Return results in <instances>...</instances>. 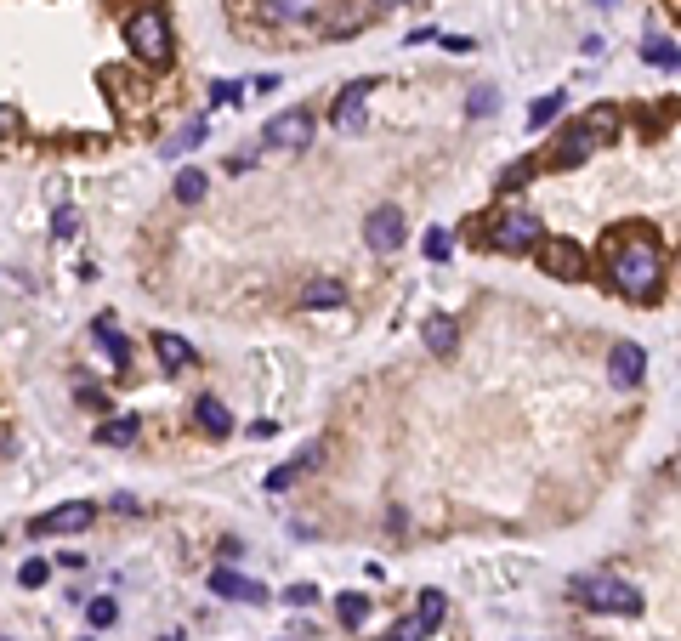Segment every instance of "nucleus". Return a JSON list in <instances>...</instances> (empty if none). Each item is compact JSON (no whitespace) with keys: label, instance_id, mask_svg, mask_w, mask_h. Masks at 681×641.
<instances>
[{"label":"nucleus","instance_id":"nucleus-20","mask_svg":"<svg viewBox=\"0 0 681 641\" xmlns=\"http://www.w3.org/2000/svg\"><path fill=\"white\" fill-rule=\"evenodd\" d=\"M205 131H210V125H205V114H199V120H188V125H182V131L171 137V142H159V154H165V159L188 154V148H199V142H205Z\"/></svg>","mask_w":681,"mask_h":641},{"label":"nucleus","instance_id":"nucleus-29","mask_svg":"<svg viewBox=\"0 0 681 641\" xmlns=\"http://www.w3.org/2000/svg\"><path fill=\"white\" fill-rule=\"evenodd\" d=\"M420 250H426V261H449V250H454V244H449V233H443V227H432Z\"/></svg>","mask_w":681,"mask_h":641},{"label":"nucleus","instance_id":"nucleus-9","mask_svg":"<svg viewBox=\"0 0 681 641\" xmlns=\"http://www.w3.org/2000/svg\"><path fill=\"white\" fill-rule=\"evenodd\" d=\"M534 250H540V267L551 278H585V250L574 239H540Z\"/></svg>","mask_w":681,"mask_h":641},{"label":"nucleus","instance_id":"nucleus-23","mask_svg":"<svg viewBox=\"0 0 681 641\" xmlns=\"http://www.w3.org/2000/svg\"><path fill=\"white\" fill-rule=\"evenodd\" d=\"M642 57L653 63V69H676V40H670V35H647Z\"/></svg>","mask_w":681,"mask_h":641},{"label":"nucleus","instance_id":"nucleus-21","mask_svg":"<svg viewBox=\"0 0 681 641\" xmlns=\"http://www.w3.org/2000/svg\"><path fill=\"white\" fill-rule=\"evenodd\" d=\"M313 460H318V443H313V449H307V454H301V460H290V466H279V471H267V488H273V494H284V488L296 483L301 471L313 466Z\"/></svg>","mask_w":681,"mask_h":641},{"label":"nucleus","instance_id":"nucleus-24","mask_svg":"<svg viewBox=\"0 0 681 641\" xmlns=\"http://www.w3.org/2000/svg\"><path fill=\"white\" fill-rule=\"evenodd\" d=\"M562 108H568V91H545L540 103L528 108V125H551L562 114Z\"/></svg>","mask_w":681,"mask_h":641},{"label":"nucleus","instance_id":"nucleus-14","mask_svg":"<svg viewBox=\"0 0 681 641\" xmlns=\"http://www.w3.org/2000/svg\"><path fill=\"white\" fill-rule=\"evenodd\" d=\"M341 301H347V284H341V278H313V284H301V290H296V307L301 312L341 307Z\"/></svg>","mask_w":681,"mask_h":641},{"label":"nucleus","instance_id":"nucleus-27","mask_svg":"<svg viewBox=\"0 0 681 641\" xmlns=\"http://www.w3.org/2000/svg\"><path fill=\"white\" fill-rule=\"evenodd\" d=\"M494 108H500V103H494V86H477L472 97H466V114H472V120H489Z\"/></svg>","mask_w":681,"mask_h":641},{"label":"nucleus","instance_id":"nucleus-26","mask_svg":"<svg viewBox=\"0 0 681 641\" xmlns=\"http://www.w3.org/2000/svg\"><path fill=\"white\" fill-rule=\"evenodd\" d=\"M86 619L97 624V630H108V624L120 619V602H114V596H91V602H86Z\"/></svg>","mask_w":681,"mask_h":641},{"label":"nucleus","instance_id":"nucleus-12","mask_svg":"<svg viewBox=\"0 0 681 641\" xmlns=\"http://www.w3.org/2000/svg\"><path fill=\"white\" fill-rule=\"evenodd\" d=\"M91 335H97V347L114 358V369L131 364V341H125V330H120V318H114V312H97V318H91Z\"/></svg>","mask_w":681,"mask_h":641},{"label":"nucleus","instance_id":"nucleus-13","mask_svg":"<svg viewBox=\"0 0 681 641\" xmlns=\"http://www.w3.org/2000/svg\"><path fill=\"white\" fill-rule=\"evenodd\" d=\"M210 590H216V596H233V602H267V585H262V579H239L233 568H216V573H210Z\"/></svg>","mask_w":681,"mask_h":641},{"label":"nucleus","instance_id":"nucleus-16","mask_svg":"<svg viewBox=\"0 0 681 641\" xmlns=\"http://www.w3.org/2000/svg\"><path fill=\"white\" fill-rule=\"evenodd\" d=\"M426 347H432L437 358H454L460 335H454V318H449V312H432V318H426Z\"/></svg>","mask_w":681,"mask_h":641},{"label":"nucleus","instance_id":"nucleus-31","mask_svg":"<svg viewBox=\"0 0 681 641\" xmlns=\"http://www.w3.org/2000/svg\"><path fill=\"white\" fill-rule=\"evenodd\" d=\"M46 573H52V568H46V562H40V556H35V562H23V573H18V585L40 590V585H46Z\"/></svg>","mask_w":681,"mask_h":641},{"label":"nucleus","instance_id":"nucleus-19","mask_svg":"<svg viewBox=\"0 0 681 641\" xmlns=\"http://www.w3.org/2000/svg\"><path fill=\"white\" fill-rule=\"evenodd\" d=\"M335 613H341V624H347V630H364L369 613H375V602H369V596H358V590H347V596H335Z\"/></svg>","mask_w":681,"mask_h":641},{"label":"nucleus","instance_id":"nucleus-11","mask_svg":"<svg viewBox=\"0 0 681 641\" xmlns=\"http://www.w3.org/2000/svg\"><path fill=\"white\" fill-rule=\"evenodd\" d=\"M608 369H613V381H619V386H642V375H647V352L636 347V341H613Z\"/></svg>","mask_w":681,"mask_h":641},{"label":"nucleus","instance_id":"nucleus-25","mask_svg":"<svg viewBox=\"0 0 681 641\" xmlns=\"http://www.w3.org/2000/svg\"><path fill=\"white\" fill-rule=\"evenodd\" d=\"M205 171H176V199H182V205H199V199H205Z\"/></svg>","mask_w":681,"mask_h":641},{"label":"nucleus","instance_id":"nucleus-8","mask_svg":"<svg viewBox=\"0 0 681 641\" xmlns=\"http://www.w3.org/2000/svg\"><path fill=\"white\" fill-rule=\"evenodd\" d=\"M262 142H273V148H307L313 142V114L307 108H284V114H273L262 131Z\"/></svg>","mask_w":681,"mask_h":641},{"label":"nucleus","instance_id":"nucleus-18","mask_svg":"<svg viewBox=\"0 0 681 641\" xmlns=\"http://www.w3.org/2000/svg\"><path fill=\"white\" fill-rule=\"evenodd\" d=\"M193 415H199V426H205L210 437H227V432H233V415L222 409V398H199V403H193Z\"/></svg>","mask_w":681,"mask_h":641},{"label":"nucleus","instance_id":"nucleus-22","mask_svg":"<svg viewBox=\"0 0 681 641\" xmlns=\"http://www.w3.org/2000/svg\"><path fill=\"white\" fill-rule=\"evenodd\" d=\"M443 613H449V596H443V590H420L415 619L426 624V630H437V624H443Z\"/></svg>","mask_w":681,"mask_h":641},{"label":"nucleus","instance_id":"nucleus-7","mask_svg":"<svg viewBox=\"0 0 681 641\" xmlns=\"http://www.w3.org/2000/svg\"><path fill=\"white\" fill-rule=\"evenodd\" d=\"M364 244L375 250V256H392V250L403 244V210H398V205H375V210H369Z\"/></svg>","mask_w":681,"mask_h":641},{"label":"nucleus","instance_id":"nucleus-4","mask_svg":"<svg viewBox=\"0 0 681 641\" xmlns=\"http://www.w3.org/2000/svg\"><path fill=\"white\" fill-rule=\"evenodd\" d=\"M608 125H613L608 108H596V114L574 120V125L557 137V148H551V165H557V171H574V165H585V159H591V148H596V137H602Z\"/></svg>","mask_w":681,"mask_h":641},{"label":"nucleus","instance_id":"nucleus-10","mask_svg":"<svg viewBox=\"0 0 681 641\" xmlns=\"http://www.w3.org/2000/svg\"><path fill=\"white\" fill-rule=\"evenodd\" d=\"M375 86H381V80H352V86H341V97H335V131H358V125H364V103L369 97H375Z\"/></svg>","mask_w":681,"mask_h":641},{"label":"nucleus","instance_id":"nucleus-15","mask_svg":"<svg viewBox=\"0 0 681 641\" xmlns=\"http://www.w3.org/2000/svg\"><path fill=\"white\" fill-rule=\"evenodd\" d=\"M154 352H159V364L171 369V375H182V369L199 364V352H193L182 335H171V330H159V335H154Z\"/></svg>","mask_w":681,"mask_h":641},{"label":"nucleus","instance_id":"nucleus-3","mask_svg":"<svg viewBox=\"0 0 681 641\" xmlns=\"http://www.w3.org/2000/svg\"><path fill=\"white\" fill-rule=\"evenodd\" d=\"M125 46L137 52V63L165 69V63H171V23H165V12H159V6H137V12L125 18Z\"/></svg>","mask_w":681,"mask_h":641},{"label":"nucleus","instance_id":"nucleus-1","mask_svg":"<svg viewBox=\"0 0 681 641\" xmlns=\"http://www.w3.org/2000/svg\"><path fill=\"white\" fill-rule=\"evenodd\" d=\"M608 278L625 301L653 307L664 295V244L647 227H625L619 239H608Z\"/></svg>","mask_w":681,"mask_h":641},{"label":"nucleus","instance_id":"nucleus-28","mask_svg":"<svg viewBox=\"0 0 681 641\" xmlns=\"http://www.w3.org/2000/svg\"><path fill=\"white\" fill-rule=\"evenodd\" d=\"M528 176H534V159H523V165H506V171H500V193H517Z\"/></svg>","mask_w":681,"mask_h":641},{"label":"nucleus","instance_id":"nucleus-34","mask_svg":"<svg viewBox=\"0 0 681 641\" xmlns=\"http://www.w3.org/2000/svg\"><path fill=\"white\" fill-rule=\"evenodd\" d=\"M210 103H239V80H216V86H210Z\"/></svg>","mask_w":681,"mask_h":641},{"label":"nucleus","instance_id":"nucleus-35","mask_svg":"<svg viewBox=\"0 0 681 641\" xmlns=\"http://www.w3.org/2000/svg\"><path fill=\"white\" fill-rule=\"evenodd\" d=\"M0 131H18V108H0Z\"/></svg>","mask_w":681,"mask_h":641},{"label":"nucleus","instance_id":"nucleus-17","mask_svg":"<svg viewBox=\"0 0 681 641\" xmlns=\"http://www.w3.org/2000/svg\"><path fill=\"white\" fill-rule=\"evenodd\" d=\"M137 415H120V420H103V426H97V443H103V449H125V443H137Z\"/></svg>","mask_w":681,"mask_h":641},{"label":"nucleus","instance_id":"nucleus-5","mask_svg":"<svg viewBox=\"0 0 681 641\" xmlns=\"http://www.w3.org/2000/svg\"><path fill=\"white\" fill-rule=\"evenodd\" d=\"M489 244L500 250V256H523V250L540 244V222H534L528 210H500V216L489 222Z\"/></svg>","mask_w":681,"mask_h":641},{"label":"nucleus","instance_id":"nucleus-33","mask_svg":"<svg viewBox=\"0 0 681 641\" xmlns=\"http://www.w3.org/2000/svg\"><path fill=\"white\" fill-rule=\"evenodd\" d=\"M426 636H432V630H426L420 619H403L398 630H392V641H426Z\"/></svg>","mask_w":681,"mask_h":641},{"label":"nucleus","instance_id":"nucleus-2","mask_svg":"<svg viewBox=\"0 0 681 641\" xmlns=\"http://www.w3.org/2000/svg\"><path fill=\"white\" fill-rule=\"evenodd\" d=\"M568 596L585 613H642V590L613 579V573H579V579H568Z\"/></svg>","mask_w":681,"mask_h":641},{"label":"nucleus","instance_id":"nucleus-32","mask_svg":"<svg viewBox=\"0 0 681 641\" xmlns=\"http://www.w3.org/2000/svg\"><path fill=\"white\" fill-rule=\"evenodd\" d=\"M284 602H290V607H313L318 602V585H307V579H301V585L284 590Z\"/></svg>","mask_w":681,"mask_h":641},{"label":"nucleus","instance_id":"nucleus-36","mask_svg":"<svg viewBox=\"0 0 681 641\" xmlns=\"http://www.w3.org/2000/svg\"><path fill=\"white\" fill-rule=\"evenodd\" d=\"M0 641H6V636H0Z\"/></svg>","mask_w":681,"mask_h":641},{"label":"nucleus","instance_id":"nucleus-6","mask_svg":"<svg viewBox=\"0 0 681 641\" xmlns=\"http://www.w3.org/2000/svg\"><path fill=\"white\" fill-rule=\"evenodd\" d=\"M97 522V505L74 500V505H57V511H46V517L29 522V534L35 539H52V534H80V528H91Z\"/></svg>","mask_w":681,"mask_h":641},{"label":"nucleus","instance_id":"nucleus-30","mask_svg":"<svg viewBox=\"0 0 681 641\" xmlns=\"http://www.w3.org/2000/svg\"><path fill=\"white\" fill-rule=\"evenodd\" d=\"M52 233H57V239H74V233H80V216H74V210L63 205V210L52 216Z\"/></svg>","mask_w":681,"mask_h":641}]
</instances>
